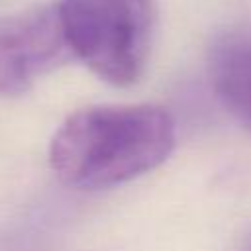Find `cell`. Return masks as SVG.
Instances as JSON below:
<instances>
[{"mask_svg":"<svg viewBox=\"0 0 251 251\" xmlns=\"http://www.w3.org/2000/svg\"><path fill=\"white\" fill-rule=\"evenodd\" d=\"M175 122L153 104L90 106L71 114L51 139L53 173L78 190L127 182L173 151Z\"/></svg>","mask_w":251,"mask_h":251,"instance_id":"6da1fadb","label":"cell"},{"mask_svg":"<svg viewBox=\"0 0 251 251\" xmlns=\"http://www.w3.org/2000/svg\"><path fill=\"white\" fill-rule=\"evenodd\" d=\"M59 14L71 53L100 78L127 86L141 76L155 31L153 0H61Z\"/></svg>","mask_w":251,"mask_h":251,"instance_id":"7a4b0ae2","label":"cell"},{"mask_svg":"<svg viewBox=\"0 0 251 251\" xmlns=\"http://www.w3.org/2000/svg\"><path fill=\"white\" fill-rule=\"evenodd\" d=\"M71 55L59 6H35L0 18V94L25 92Z\"/></svg>","mask_w":251,"mask_h":251,"instance_id":"3957f363","label":"cell"},{"mask_svg":"<svg viewBox=\"0 0 251 251\" xmlns=\"http://www.w3.org/2000/svg\"><path fill=\"white\" fill-rule=\"evenodd\" d=\"M212 86L222 106L251 131V35L220 39L210 57Z\"/></svg>","mask_w":251,"mask_h":251,"instance_id":"277c9868","label":"cell"},{"mask_svg":"<svg viewBox=\"0 0 251 251\" xmlns=\"http://www.w3.org/2000/svg\"><path fill=\"white\" fill-rule=\"evenodd\" d=\"M241 251H251V233L247 235V239L243 241V247H241Z\"/></svg>","mask_w":251,"mask_h":251,"instance_id":"5b68a950","label":"cell"}]
</instances>
